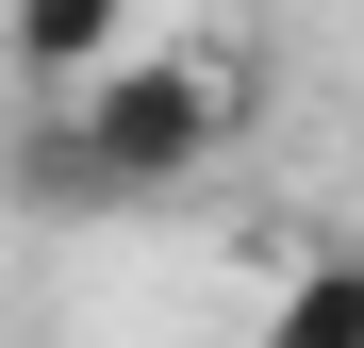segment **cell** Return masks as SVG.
Instances as JSON below:
<instances>
[{
  "instance_id": "1",
  "label": "cell",
  "mask_w": 364,
  "mask_h": 348,
  "mask_svg": "<svg viewBox=\"0 0 364 348\" xmlns=\"http://www.w3.org/2000/svg\"><path fill=\"white\" fill-rule=\"evenodd\" d=\"M67 133L100 166V199H166V183H199V166L249 133V67H215V50H133L116 83L67 100Z\"/></svg>"
},
{
  "instance_id": "2",
  "label": "cell",
  "mask_w": 364,
  "mask_h": 348,
  "mask_svg": "<svg viewBox=\"0 0 364 348\" xmlns=\"http://www.w3.org/2000/svg\"><path fill=\"white\" fill-rule=\"evenodd\" d=\"M116 33H133V0H0V50H17L50 100L116 83Z\"/></svg>"
},
{
  "instance_id": "3",
  "label": "cell",
  "mask_w": 364,
  "mask_h": 348,
  "mask_svg": "<svg viewBox=\"0 0 364 348\" xmlns=\"http://www.w3.org/2000/svg\"><path fill=\"white\" fill-rule=\"evenodd\" d=\"M265 348H364V249H315L282 282V315H265Z\"/></svg>"
}]
</instances>
